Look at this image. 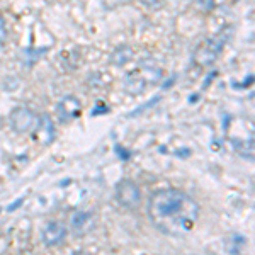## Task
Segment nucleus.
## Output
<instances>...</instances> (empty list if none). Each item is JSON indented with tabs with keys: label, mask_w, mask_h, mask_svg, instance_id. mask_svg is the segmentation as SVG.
Wrapping results in <instances>:
<instances>
[{
	"label": "nucleus",
	"mask_w": 255,
	"mask_h": 255,
	"mask_svg": "<svg viewBox=\"0 0 255 255\" xmlns=\"http://www.w3.org/2000/svg\"><path fill=\"white\" fill-rule=\"evenodd\" d=\"M199 204L180 189H160L148 199L146 213L151 225L170 237H182L199 220Z\"/></svg>",
	"instance_id": "obj_1"
},
{
	"label": "nucleus",
	"mask_w": 255,
	"mask_h": 255,
	"mask_svg": "<svg viewBox=\"0 0 255 255\" xmlns=\"http://www.w3.org/2000/svg\"><path fill=\"white\" fill-rule=\"evenodd\" d=\"M230 31H232V26L225 27V29H221L218 34L213 36V38L201 43L194 51V56H192L194 63L199 65V67H211V65L220 58L221 53H223L225 44L228 43L230 34H232Z\"/></svg>",
	"instance_id": "obj_2"
},
{
	"label": "nucleus",
	"mask_w": 255,
	"mask_h": 255,
	"mask_svg": "<svg viewBox=\"0 0 255 255\" xmlns=\"http://www.w3.org/2000/svg\"><path fill=\"white\" fill-rule=\"evenodd\" d=\"M163 77L162 68L157 67L155 63H150V61H145L138 70H133V72L128 73L126 80H125V89L129 94H143L146 90L148 85L157 84L160 79Z\"/></svg>",
	"instance_id": "obj_3"
},
{
	"label": "nucleus",
	"mask_w": 255,
	"mask_h": 255,
	"mask_svg": "<svg viewBox=\"0 0 255 255\" xmlns=\"http://www.w3.org/2000/svg\"><path fill=\"white\" fill-rule=\"evenodd\" d=\"M116 201L126 209H136L141 204V191L131 179H123L116 184Z\"/></svg>",
	"instance_id": "obj_4"
},
{
	"label": "nucleus",
	"mask_w": 255,
	"mask_h": 255,
	"mask_svg": "<svg viewBox=\"0 0 255 255\" xmlns=\"http://www.w3.org/2000/svg\"><path fill=\"white\" fill-rule=\"evenodd\" d=\"M10 126L15 133H29L36 129L39 123V118L34 114V111L26 108V106H19L14 108L10 113Z\"/></svg>",
	"instance_id": "obj_5"
},
{
	"label": "nucleus",
	"mask_w": 255,
	"mask_h": 255,
	"mask_svg": "<svg viewBox=\"0 0 255 255\" xmlns=\"http://www.w3.org/2000/svg\"><path fill=\"white\" fill-rule=\"evenodd\" d=\"M82 113V102L75 96L61 97L56 104V114L61 123H70L77 119Z\"/></svg>",
	"instance_id": "obj_6"
},
{
	"label": "nucleus",
	"mask_w": 255,
	"mask_h": 255,
	"mask_svg": "<svg viewBox=\"0 0 255 255\" xmlns=\"http://www.w3.org/2000/svg\"><path fill=\"white\" fill-rule=\"evenodd\" d=\"M43 244L46 247L60 245L61 242L67 238V226L60 221H49V223L43 228Z\"/></svg>",
	"instance_id": "obj_7"
},
{
	"label": "nucleus",
	"mask_w": 255,
	"mask_h": 255,
	"mask_svg": "<svg viewBox=\"0 0 255 255\" xmlns=\"http://www.w3.org/2000/svg\"><path fill=\"white\" fill-rule=\"evenodd\" d=\"M92 213H87V211H75L72 215V220H70V223H72V230L77 233V235H82V233H85L87 230L92 226Z\"/></svg>",
	"instance_id": "obj_8"
},
{
	"label": "nucleus",
	"mask_w": 255,
	"mask_h": 255,
	"mask_svg": "<svg viewBox=\"0 0 255 255\" xmlns=\"http://www.w3.org/2000/svg\"><path fill=\"white\" fill-rule=\"evenodd\" d=\"M131 58H133V49H131L129 46H119V48L114 49V53L111 55V63L121 67V65L128 63Z\"/></svg>",
	"instance_id": "obj_9"
},
{
	"label": "nucleus",
	"mask_w": 255,
	"mask_h": 255,
	"mask_svg": "<svg viewBox=\"0 0 255 255\" xmlns=\"http://www.w3.org/2000/svg\"><path fill=\"white\" fill-rule=\"evenodd\" d=\"M247 245V240L244 235H240V233H235V235L230 237L228 244H226V249H228V252L232 255H240L244 252V247Z\"/></svg>",
	"instance_id": "obj_10"
},
{
	"label": "nucleus",
	"mask_w": 255,
	"mask_h": 255,
	"mask_svg": "<svg viewBox=\"0 0 255 255\" xmlns=\"http://www.w3.org/2000/svg\"><path fill=\"white\" fill-rule=\"evenodd\" d=\"M232 145L238 151V153L242 155V157H249V158L254 157V143H252V139H250V141H245V139H232Z\"/></svg>",
	"instance_id": "obj_11"
},
{
	"label": "nucleus",
	"mask_w": 255,
	"mask_h": 255,
	"mask_svg": "<svg viewBox=\"0 0 255 255\" xmlns=\"http://www.w3.org/2000/svg\"><path fill=\"white\" fill-rule=\"evenodd\" d=\"M38 128H43L44 133H48V143H51L53 139H55L56 129H55V125H53L51 118H49L48 114H43V116H39Z\"/></svg>",
	"instance_id": "obj_12"
},
{
	"label": "nucleus",
	"mask_w": 255,
	"mask_h": 255,
	"mask_svg": "<svg viewBox=\"0 0 255 255\" xmlns=\"http://www.w3.org/2000/svg\"><path fill=\"white\" fill-rule=\"evenodd\" d=\"M46 51H48V48H41L38 51H34V49H24L22 55H27V56H24V63H26L27 67H31V65H34L36 61L39 60V56L44 55Z\"/></svg>",
	"instance_id": "obj_13"
},
{
	"label": "nucleus",
	"mask_w": 255,
	"mask_h": 255,
	"mask_svg": "<svg viewBox=\"0 0 255 255\" xmlns=\"http://www.w3.org/2000/svg\"><path fill=\"white\" fill-rule=\"evenodd\" d=\"M160 101V96H157V97H153V99H151V101L150 102H146V104H143V106H139V108H136V109H134L133 111V113H131L129 114V116H138V114H141L143 113V111H146V109H150L151 108V106H155V104H157V102Z\"/></svg>",
	"instance_id": "obj_14"
},
{
	"label": "nucleus",
	"mask_w": 255,
	"mask_h": 255,
	"mask_svg": "<svg viewBox=\"0 0 255 255\" xmlns=\"http://www.w3.org/2000/svg\"><path fill=\"white\" fill-rule=\"evenodd\" d=\"M7 41V27H5V20H3L2 14H0V49L5 46Z\"/></svg>",
	"instance_id": "obj_15"
},
{
	"label": "nucleus",
	"mask_w": 255,
	"mask_h": 255,
	"mask_svg": "<svg viewBox=\"0 0 255 255\" xmlns=\"http://www.w3.org/2000/svg\"><path fill=\"white\" fill-rule=\"evenodd\" d=\"M196 3L199 5V9H203V10H213L215 9V5H216V0H196Z\"/></svg>",
	"instance_id": "obj_16"
},
{
	"label": "nucleus",
	"mask_w": 255,
	"mask_h": 255,
	"mask_svg": "<svg viewBox=\"0 0 255 255\" xmlns=\"http://www.w3.org/2000/svg\"><path fill=\"white\" fill-rule=\"evenodd\" d=\"M108 7H119V5H126V3H131L133 0H104Z\"/></svg>",
	"instance_id": "obj_17"
},
{
	"label": "nucleus",
	"mask_w": 255,
	"mask_h": 255,
	"mask_svg": "<svg viewBox=\"0 0 255 255\" xmlns=\"http://www.w3.org/2000/svg\"><path fill=\"white\" fill-rule=\"evenodd\" d=\"M22 203H24V197H20V199H19V201H14V203H12V204H10V206H9V208H7V211H9V213H12V211H14V209H15V208L22 206Z\"/></svg>",
	"instance_id": "obj_18"
},
{
	"label": "nucleus",
	"mask_w": 255,
	"mask_h": 255,
	"mask_svg": "<svg viewBox=\"0 0 255 255\" xmlns=\"http://www.w3.org/2000/svg\"><path fill=\"white\" fill-rule=\"evenodd\" d=\"M101 113H104V114H106V113H109V108H108V106H102V108H99V106H97V108L92 111V116H99Z\"/></svg>",
	"instance_id": "obj_19"
},
{
	"label": "nucleus",
	"mask_w": 255,
	"mask_h": 255,
	"mask_svg": "<svg viewBox=\"0 0 255 255\" xmlns=\"http://www.w3.org/2000/svg\"><path fill=\"white\" fill-rule=\"evenodd\" d=\"M116 151H118V153H121V155H119V157H121L123 160H128V158H129V151H123V148H121V145H116Z\"/></svg>",
	"instance_id": "obj_20"
},
{
	"label": "nucleus",
	"mask_w": 255,
	"mask_h": 255,
	"mask_svg": "<svg viewBox=\"0 0 255 255\" xmlns=\"http://www.w3.org/2000/svg\"><path fill=\"white\" fill-rule=\"evenodd\" d=\"M73 255H92V254H89V252H85V250H79V252H75Z\"/></svg>",
	"instance_id": "obj_21"
},
{
	"label": "nucleus",
	"mask_w": 255,
	"mask_h": 255,
	"mask_svg": "<svg viewBox=\"0 0 255 255\" xmlns=\"http://www.w3.org/2000/svg\"><path fill=\"white\" fill-rule=\"evenodd\" d=\"M0 209H2V208H0Z\"/></svg>",
	"instance_id": "obj_22"
}]
</instances>
